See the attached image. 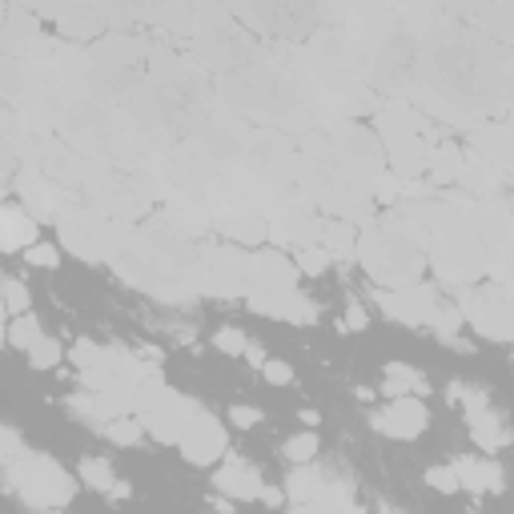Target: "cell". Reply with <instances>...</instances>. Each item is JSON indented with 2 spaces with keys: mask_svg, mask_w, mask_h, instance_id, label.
<instances>
[{
  "mask_svg": "<svg viewBox=\"0 0 514 514\" xmlns=\"http://www.w3.org/2000/svg\"><path fill=\"white\" fill-rule=\"evenodd\" d=\"M77 482H81V486H89V490H97V494H105L109 502H125V498L133 494V486H129L125 478H117L113 462H109V458H101V454H85V458H81V466H77Z\"/></svg>",
  "mask_w": 514,
  "mask_h": 514,
  "instance_id": "ffe728a7",
  "label": "cell"
},
{
  "mask_svg": "<svg viewBox=\"0 0 514 514\" xmlns=\"http://www.w3.org/2000/svg\"><path fill=\"white\" fill-rule=\"evenodd\" d=\"M225 418H229V422H233L237 430H253V426H257V422H262L266 414H262V410H257V406H229V414H225Z\"/></svg>",
  "mask_w": 514,
  "mask_h": 514,
  "instance_id": "ab89813d",
  "label": "cell"
},
{
  "mask_svg": "<svg viewBox=\"0 0 514 514\" xmlns=\"http://www.w3.org/2000/svg\"><path fill=\"white\" fill-rule=\"evenodd\" d=\"M25 450V438H21V430H13V426H5L0 422V470H5L17 454Z\"/></svg>",
  "mask_w": 514,
  "mask_h": 514,
  "instance_id": "74e56055",
  "label": "cell"
},
{
  "mask_svg": "<svg viewBox=\"0 0 514 514\" xmlns=\"http://www.w3.org/2000/svg\"><path fill=\"white\" fill-rule=\"evenodd\" d=\"M185 406H189V398H185V394H177L165 378H157V374H153V378H145V386H141V394H137V410H133V418L141 422V430H145L149 438L177 446L181 426H185Z\"/></svg>",
  "mask_w": 514,
  "mask_h": 514,
  "instance_id": "52a82bcc",
  "label": "cell"
},
{
  "mask_svg": "<svg viewBox=\"0 0 514 514\" xmlns=\"http://www.w3.org/2000/svg\"><path fill=\"white\" fill-rule=\"evenodd\" d=\"M241 358H245L249 366H262L270 354H266V346H262V342H245V354H241Z\"/></svg>",
  "mask_w": 514,
  "mask_h": 514,
  "instance_id": "7bdbcfd3",
  "label": "cell"
},
{
  "mask_svg": "<svg viewBox=\"0 0 514 514\" xmlns=\"http://www.w3.org/2000/svg\"><path fill=\"white\" fill-rule=\"evenodd\" d=\"M282 490H286V498L294 506H302V502H314L322 494H354V482L342 478V474H334V470H326V466H318V462H306V466H294L290 470V478L282 482Z\"/></svg>",
  "mask_w": 514,
  "mask_h": 514,
  "instance_id": "5bb4252c",
  "label": "cell"
},
{
  "mask_svg": "<svg viewBox=\"0 0 514 514\" xmlns=\"http://www.w3.org/2000/svg\"><path fill=\"white\" fill-rule=\"evenodd\" d=\"M41 241V225L25 205H0V253H25Z\"/></svg>",
  "mask_w": 514,
  "mask_h": 514,
  "instance_id": "44dd1931",
  "label": "cell"
},
{
  "mask_svg": "<svg viewBox=\"0 0 514 514\" xmlns=\"http://www.w3.org/2000/svg\"><path fill=\"white\" fill-rule=\"evenodd\" d=\"M213 490L221 498H229V502H253L257 490H262V470H257L249 458H241V454L229 450L217 462V470H213Z\"/></svg>",
  "mask_w": 514,
  "mask_h": 514,
  "instance_id": "2e32d148",
  "label": "cell"
},
{
  "mask_svg": "<svg viewBox=\"0 0 514 514\" xmlns=\"http://www.w3.org/2000/svg\"><path fill=\"white\" fill-rule=\"evenodd\" d=\"M257 498H262L266 506H282V502H286V490H282V486H270V482H262V490H257Z\"/></svg>",
  "mask_w": 514,
  "mask_h": 514,
  "instance_id": "b9f144b4",
  "label": "cell"
},
{
  "mask_svg": "<svg viewBox=\"0 0 514 514\" xmlns=\"http://www.w3.org/2000/svg\"><path fill=\"white\" fill-rule=\"evenodd\" d=\"M298 278L302 274L294 266V257H286V249L257 245L249 253V290H294Z\"/></svg>",
  "mask_w": 514,
  "mask_h": 514,
  "instance_id": "9a60e30c",
  "label": "cell"
},
{
  "mask_svg": "<svg viewBox=\"0 0 514 514\" xmlns=\"http://www.w3.org/2000/svg\"><path fill=\"white\" fill-rule=\"evenodd\" d=\"M370 430L394 442H414L418 434L430 430V410L422 398H390L370 414Z\"/></svg>",
  "mask_w": 514,
  "mask_h": 514,
  "instance_id": "4fadbf2b",
  "label": "cell"
},
{
  "mask_svg": "<svg viewBox=\"0 0 514 514\" xmlns=\"http://www.w3.org/2000/svg\"><path fill=\"white\" fill-rule=\"evenodd\" d=\"M434 145H438V141L426 137V133L386 141V165H390V177H398V181H418V173L430 169Z\"/></svg>",
  "mask_w": 514,
  "mask_h": 514,
  "instance_id": "e0dca14e",
  "label": "cell"
},
{
  "mask_svg": "<svg viewBox=\"0 0 514 514\" xmlns=\"http://www.w3.org/2000/svg\"><path fill=\"white\" fill-rule=\"evenodd\" d=\"M458 314L462 322L482 334L486 342L506 346L514 338V306H510V286H494V282H478L458 290Z\"/></svg>",
  "mask_w": 514,
  "mask_h": 514,
  "instance_id": "5b68a950",
  "label": "cell"
},
{
  "mask_svg": "<svg viewBox=\"0 0 514 514\" xmlns=\"http://www.w3.org/2000/svg\"><path fill=\"white\" fill-rule=\"evenodd\" d=\"M25 262H29L33 270H57V266H61V249H57L53 241H37V245L25 249Z\"/></svg>",
  "mask_w": 514,
  "mask_h": 514,
  "instance_id": "e575fe53",
  "label": "cell"
},
{
  "mask_svg": "<svg viewBox=\"0 0 514 514\" xmlns=\"http://www.w3.org/2000/svg\"><path fill=\"white\" fill-rule=\"evenodd\" d=\"M101 434H105L113 446H121V450H133V446L145 438V430H141V422H137L133 414H125V418H113V422H109Z\"/></svg>",
  "mask_w": 514,
  "mask_h": 514,
  "instance_id": "4dcf8cb0",
  "label": "cell"
},
{
  "mask_svg": "<svg viewBox=\"0 0 514 514\" xmlns=\"http://www.w3.org/2000/svg\"><path fill=\"white\" fill-rule=\"evenodd\" d=\"M21 197H25V205H29V217L41 225V221H57L61 213H65V205H61V189L57 185H49L45 177H37V173H25L21 177Z\"/></svg>",
  "mask_w": 514,
  "mask_h": 514,
  "instance_id": "603a6c76",
  "label": "cell"
},
{
  "mask_svg": "<svg viewBox=\"0 0 514 514\" xmlns=\"http://www.w3.org/2000/svg\"><path fill=\"white\" fill-rule=\"evenodd\" d=\"M69 362L77 366V390L105 398L117 418L137 410V394L145 378H153V370L137 354H129L125 346H101L93 338H77Z\"/></svg>",
  "mask_w": 514,
  "mask_h": 514,
  "instance_id": "6da1fadb",
  "label": "cell"
},
{
  "mask_svg": "<svg viewBox=\"0 0 514 514\" xmlns=\"http://www.w3.org/2000/svg\"><path fill=\"white\" fill-rule=\"evenodd\" d=\"M366 326H370L366 306H362V302H350V306H346V318H342V330H346V334H350V330H354V334H362Z\"/></svg>",
  "mask_w": 514,
  "mask_h": 514,
  "instance_id": "60d3db41",
  "label": "cell"
},
{
  "mask_svg": "<svg viewBox=\"0 0 514 514\" xmlns=\"http://www.w3.org/2000/svg\"><path fill=\"white\" fill-rule=\"evenodd\" d=\"M422 482H426L430 490H438V494H458V478H454L450 462H446V466H430V470L422 474Z\"/></svg>",
  "mask_w": 514,
  "mask_h": 514,
  "instance_id": "8d00e7d4",
  "label": "cell"
},
{
  "mask_svg": "<svg viewBox=\"0 0 514 514\" xmlns=\"http://www.w3.org/2000/svg\"><path fill=\"white\" fill-rule=\"evenodd\" d=\"M0 298H5V310H9L13 318L33 310V294H29V286H25L21 278H5V282H0Z\"/></svg>",
  "mask_w": 514,
  "mask_h": 514,
  "instance_id": "836d02e7",
  "label": "cell"
},
{
  "mask_svg": "<svg viewBox=\"0 0 514 514\" xmlns=\"http://www.w3.org/2000/svg\"><path fill=\"white\" fill-rule=\"evenodd\" d=\"M65 406H69V414L77 418V422H85V426H93V430H105L117 414L109 410V402L105 398H97V394H89V390H73L69 398H65Z\"/></svg>",
  "mask_w": 514,
  "mask_h": 514,
  "instance_id": "4316f807",
  "label": "cell"
},
{
  "mask_svg": "<svg viewBox=\"0 0 514 514\" xmlns=\"http://www.w3.org/2000/svg\"><path fill=\"white\" fill-rule=\"evenodd\" d=\"M245 342H249V338H245L237 326H221V330L213 334V350L225 354V358H241V354H245Z\"/></svg>",
  "mask_w": 514,
  "mask_h": 514,
  "instance_id": "d590c367",
  "label": "cell"
},
{
  "mask_svg": "<svg viewBox=\"0 0 514 514\" xmlns=\"http://www.w3.org/2000/svg\"><path fill=\"white\" fill-rule=\"evenodd\" d=\"M25 358H29V366H33V370H57V366L65 362V346H61L57 338H49V334H45V338L25 354Z\"/></svg>",
  "mask_w": 514,
  "mask_h": 514,
  "instance_id": "d6a6232c",
  "label": "cell"
},
{
  "mask_svg": "<svg viewBox=\"0 0 514 514\" xmlns=\"http://www.w3.org/2000/svg\"><path fill=\"white\" fill-rule=\"evenodd\" d=\"M5 282V278H0ZM0 326H9V310H5V298H0Z\"/></svg>",
  "mask_w": 514,
  "mask_h": 514,
  "instance_id": "f6af8a7d",
  "label": "cell"
},
{
  "mask_svg": "<svg viewBox=\"0 0 514 514\" xmlns=\"http://www.w3.org/2000/svg\"><path fill=\"white\" fill-rule=\"evenodd\" d=\"M193 290L209 298H245L249 294V249L209 245L193 262Z\"/></svg>",
  "mask_w": 514,
  "mask_h": 514,
  "instance_id": "8992f818",
  "label": "cell"
},
{
  "mask_svg": "<svg viewBox=\"0 0 514 514\" xmlns=\"http://www.w3.org/2000/svg\"><path fill=\"white\" fill-rule=\"evenodd\" d=\"M334 262H354V245H358V225L354 221H342V217H334V221H326L322 225V241H318Z\"/></svg>",
  "mask_w": 514,
  "mask_h": 514,
  "instance_id": "484cf974",
  "label": "cell"
},
{
  "mask_svg": "<svg viewBox=\"0 0 514 514\" xmlns=\"http://www.w3.org/2000/svg\"><path fill=\"white\" fill-rule=\"evenodd\" d=\"M177 450H181V458L189 466H217L229 454L225 422L197 398H189V406H185V426H181Z\"/></svg>",
  "mask_w": 514,
  "mask_h": 514,
  "instance_id": "ba28073f",
  "label": "cell"
},
{
  "mask_svg": "<svg viewBox=\"0 0 514 514\" xmlns=\"http://www.w3.org/2000/svg\"><path fill=\"white\" fill-rule=\"evenodd\" d=\"M298 418H302V426H306V430H314V426L322 422V414H318V410H302Z\"/></svg>",
  "mask_w": 514,
  "mask_h": 514,
  "instance_id": "ee69618b",
  "label": "cell"
},
{
  "mask_svg": "<svg viewBox=\"0 0 514 514\" xmlns=\"http://www.w3.org/2000/svg\"><path fill=\"white\" fill-rule=\"evenodd\" d=\"M450 470L458 478V490H470V494H498L506 486L498 458H486V454H458L450 458Z\"/></svg>",
  "mask_w": 514,
  "mask_h": 514,
  "instance_id": "ac0fdd59",
  "label": "cell"
},
{
  "mask_svg": "<svg viewBox=\"0 0 514 514\" xmlns=\"http://www.w3.org/2000/svg\"><path fill=\"white\" fill-rule=\"evenodd\" d=\"M382 394H386V402H390V398H426V394H430V382H426V374H422L418 366L390 362V366L382 370Z\"/></svg>",
  "mask_w": 514,
  "mask_h": 514,
  "instance_id": "d4e9b609",
  "label": "cell"
},
{
  "mask_svg": "<svg viewBox=\"0 0 514 514\" xmlns=\"http://www.w3.org/2000/svg\"><path fill=\"white\" fill-rule=\"evenodd\" d=\"M318 450H322V438H318L314 430H302V434H294V438H286V442H282V458H286V462H294V466L314 462V458H318Z\"/></svg>",
  "mask_w": 514,
  "mask_h": 514,
  "instance_id": "f546056e",
  "label": "cell"
},
{
  "mask_svg": "<svg viewBox=\"0 0 514 514\" xmlns=\"http://www.w3.org/2000/svg\"><path fill=\"white\" fill-rule=\"evenodd\" d=\"M57 237L73 257L97 266V262H117L121 249L133 237V229L125 221L101 213V209H65L57 217Z\"/></svg>",
  "mask_w": 514,
  "mask_h": 514,
  "instance_id": "277c9868",
  "label": "cell"
},
{
  "mask_svg": "<svg viewBox=\"0 0 514 514\" xmlns=\"http://www.w3.org/2000/svg\"><path fill=\"white\" fill-rule=\"evenodd\" d=\"M294 266H298L302 278H322V274L334 266V257H330L322 245H306V249L294 253Z\"/></svg>",
  "mask_w": 514,
  "mask_h": 514,
  "instance_id": "1f68e13d",
  "label": "cell"
},
{
  "mask_svg": "<svg viewBox=\"0 0 514 514\" xmlns=\"http://www.w3.org/2000/svg\"><path fill=\"white\" fill-rule=\"evenodd\" d=\"M245 306L253 314H266V318H278V322H290V326H314L322 318L318 302L298 286L294 290H249Z\"/></svg>",
  "mask_w": 514,
  "mask_h": 514,
  "instance_id": "7c38bea8",
  "label": "cell"
},
{
  "mask_svg": "<svg viewBox=\"0 0 514 514\" xmlns=\"http://www.w3.org/2000/svg\"><path fill=\"white\" fill-rule=\"evenodd\" d=\"M205 514H221V510H205Z\"/></svg>",
  "mask_w": 514,
  "mask_h": 514,
  "instance_id": "bcb514c9",
  "label": "cell"
},
{
  "mask_svg": "<svg viewBox=\"0 0 514 514\" xmlns=\"http://www.w3.org/2000/svg\"><path fill=\"white\" fill-rule=\"evenodd\" d=\"M370 298L390 322L410 326V330H430L438 310H442L438 286H430V282H414V286H402V290H374Z\"/></svg>",
  "mask_w": 514,
  "mask_h": 514,
  "instance_id": "9c48e42d",
  "label": "cell"
},
{
  "mask_svg": "<svg viewBox=\"0 0 514 514\" xmlns=\"http://www.w3.org/2000/svg\"><path fill=\"white\" fill-rule=\"evenodd\" d=\"M354 257L378 290L414 286V282H422V270H426V253L418 245H410L406 237H398V233H390L386 225H374V221H370V229L358 233Z\"/></svg>",
  "mask_w": 514,
  "mask_h": 514,
  "instance_id": "3957f363",
  "label": "cell"
},
{
  "mask_svg": "<svg viewBox=\"0 0 514 514\" xmlns=\"http://www.w3.org/2000/svg\"><path fill=\"white\" fill-rule=\"evenodd\" d=\"M470 149L482 165L510 177V129L506 125H478L470 129Z\"/></svg>",
  "mask_w": 514,
  "mask_h": 514,
  "instance_id": "7402d4cb",
  "label": "cell"
},
{
  "mask_svg": "<svg viewBox=\"0 0 514 514\" xmlns=\"http://www.w3.org/2000/svg\"><path fill=\"white\" fill-rule=\"evenodd\" d=\"M213 225L229 237V245H262L266 241V217H257V213H245V209H225L213 217Z\"/></svg>",
  "mask_w": 514,
  "mask_h": 514,
  "instance_id": "cb8c5ba5",
  "label": "cell"
},
{
  "mask_svg": "<svg viewBox=\"0 0 514 514\" xmlns=\"http://www.w3.org/2000/svg\"><path fill=\"white\" fill-rule=\"evenodd\" d=\"M390 514H394V510H390Z\"/></svg>",
  "mask_w": 514,
  "mask_h": 514,
  "instance_id": "7dc6e473",
  "label": "cell"
},
{
  "mask_svg": "<svg viewBox=\"0 0 514 514\" xmlns=\"http://www.w3.org/2000/svg\"><path fill=\"white\" fill-rule=\"evenodd\" d=\"M0 482L5 490L29 506V510H41V514H53V510H65L73 498H77V478L45 450H21L5 470H0Z\"/></svg>",
  "mask_w": 514,
  "mask_h": 514,
  "instance_id": "7a4b0ae2",
  "label": "cell"
},
{
  "mask_svg": "<svg viewBox=\"0 0 514 514\" xmlns=\"http://www.w3.org/2000/svg\"><path fill=\"white\" fill-rule=\"evenodd\" d=\"M374 137L386 145V141H398V137H414V133H426V137H434L430 133V125H426V117L410 105V101H386L382 109H378V121H374Z\"/></svg>",
  "mask_w": 514,
  "mask_h": 514,
  "instance_id": "d6986e66",
  "label": "cell"
},
{
  "mask_svg": "<svg viewBox=\"0 0 514 514\" xmlns=\"http://www.w3.org/2000/svg\"><path fill=\"white\" fill-rule=\"evenodd\" d=\"M45 338V322L29 310V314H17L9 326H5V342L13 346V350H21V354H29L37 342Z\"/></svg>",
  "mask_w": 514,
  "mask_h": 514,
  "instance_id": "83f0119b",
  "label": "cell"
},
{
  "mask_svg": "<svg viewBox=\"0 0 514 514\" xmlns=\"http://www.w3.org/2000/svg\"><path fill=\"white\" fill-rule=\"evenodd\" d=\"M262 374H266L270 386H290V382H294V366L282 362V358H266V362H262Z\"/></svg>",
  "mask_w": 514,
  "mask_h": 514,
  "instance_id": "f35d334b",
  "label": "cell"
},
{
  "mask_svg": "<svg viewBox=\"0 0 514 514\" xmlns=\"http://www.w3.org/2000/svg\"><path fill=\"white\" fill-rule=\"evenodd\" d=\"M294 514H366V510L358 506L354 494H322V498H314V502L294 506Z\"/></svg>",
  "mask_w": 514,
  "mask_h": 514,
  "instance_id": "f1b7e54d",
  "label": "cell"
},
{
  "mask_svg": "<svg viewBox=\"0 0 514 514\" xmlns=\"http://www.w3.org/2000/svg\"><path fill=\"white\" fill-rule=\"evenodd\" d=\"M458 406H462V414H466V430H470L474 446H478L486 458H494L502 446H510L506 418H502V410H494V402H490V394H486L482 386H466V394H462Z\"/></svg>",
  "mask_w": 514,
  "mask_h": 514,
  "instance_id": "30bf717a",
  "label": "cell"
},
{
  "mask_svg": "<svg viewBox=\"0 0 514 514\" xmlns=\"http://www.w3.org/2000/svg\"><path fill=\"white\" fill-rule=\"evenodd\" d=\"M322 225L326 221L310 209V201H282L266 217V241H274V249H282V245L306 249V245H318L322 241Z\"/></svg>",
  "mask_w": 514,
  "mask_h": 514,
  "instance_id": "8fae6325",
  "label": "cell"
}]
</instances>
